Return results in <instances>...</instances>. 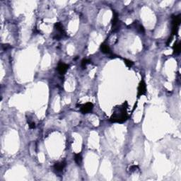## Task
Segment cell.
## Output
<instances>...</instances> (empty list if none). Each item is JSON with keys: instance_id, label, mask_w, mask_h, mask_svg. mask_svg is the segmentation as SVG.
<instances>
[{"instance_id": "cell-1", "label": "cell", "mask_w": 181, "mask_h": 181, "mask_svg": "<svg viewBox=\"0 0 181 181\" xmlns=\"http://www.w3.org/2000/svg\"><path fill=\"white\" fill-rule=\"evenodd\" d=\"M128 103L127 101L120 105H117L113 108V113L110 116V121L111 122L123 123L127 120L129 115L127 113Z\"/></svg>"}, {"instance_id": "cell-2", "label": "cell", "mask_w": 181, "mask_h": 181, "mask_svg": "<svg viewBox=\"0 0 181 181\" xmlns=\"http://www.w3.org/2000/svg\"><path fill=\"white\" fill-rule=\"evenodd\" d=\"M181 23V17L180 15L178 16H173L172 17V30H171V35L169 38L167 42V45H168L171 40L173 38L174 35H176L178 33L179 27Z\"/></svg>"}, {"instance_id": "cell-3", "label": "cell", "mask_w": 181, "mask_h": 181, "mask_svg": "<svg viewBox=\"0 0 181 181\" xmlns=\"http://www.w3.org/2000/svg\"><path fill=\"white\" fill-rule=\"evenodd\" d=\"M146 93H147V85H146L144 80L142 79L137 88V98H139L140 96L145 95Z\"/></svg>"}, {"instance_id": "cell-4", "label": "cell", "mask_w": 181, "mask_h": 181, "mask_svg": "<svg viewBox=\"0 0 181 181\" xmlns=\"http://www.w3.org/2000/svg\"><path fill=\"white\" fill-rule=\"evenodd\" d=\"M93 109V104L91 102H88V103H86L85 104H83V105H81L80 107V110H81V112L83 114H86V113H90L92 111V110Z\"/></svg>"}, {"instance_id": "cell-5", "label": "cell", "mask_w": 181, "mask_h": 181, "mask_svg": "<svg viewBox=\"0 0 181 181\" xmlns=\"http://www.w3.org/2000/svg\"><path fill=\"white\" fill-rule=\"evenodd\" d=\"M113 11V17L112 19V30L113 31L115 32L118 30V23H119V18L118 14L115 11Z\"/></svg>"}, {"instance_id": "cell-6", "label": "cell", "mask_w": 181, "mask_h": 181, "mask_svg": "<svg viewBox=\"0 0 181 181\" xmlns=\"http://www.w3.org/2000/svg\"><path fill=\"white\" fill-rule=\"evenodd\" d=\"M69 68V65L63 63L62 62H59L57 65V71H59V73L61 75H64V74L66 73L67 69Z\"/></svg>"}, {"instance_id": "cell-7", "label": "cell", "mask_w": 181, "mask_h": 181, "mask_svg": "<svg viewBox=\"0 0 181 181\" xmlns=\"http://www.w3.org/2000/svg\"><path fill=\"white\" fill-rule=\"evenodd\" d=\"M100 50H101V52H103V53H105V54H112L110 47L106 43V42H104V43H103L101 44V45H100Z\"/></svg>"}, {"instance_id": "cell-8", "label": "cell", "mask_w": 181, "mask_h": 181, "mask_svg": "<svg viewBox=\"0 0 181 181\" xmlns=\"http://www.w3.org/2000/svg\"><path fill=\"white\" fill-rule=\"evenodd\" d=\"M66 166V162L65 161H62L59 162V163H56V164L54 165V169L55 171L58 172L62 171L63 169L64 168V167Z\"/></svg>"}, {"instance_id": "cell-9", "label": "cell", "mask_w": 181, "mask_h": 181, "mask_svg": "<svg viewBox=\"0 0 181 181\" xmlns=\"http://www.w3.org/2000/svg\"><path fill=\"white\" fill-rule=\"evenodd\" d=\"M181 49V45L180 43H175L173 47V54H178L180 53Z\"/></svg>"}, {"instance_id": "cell-10", "label": "cell", "mask_w": 181, "mask_h": 181, "mask_svg": "<svg viewBox=\"0 0 181 181\" xmlns=\"http://www.w3.org/2000/svg\"><path fill=\"white\" fill-rule=\"evenodd\" d=\"M133 25H135L136 29H137L138 31H140V33H144V27H143V26H142V24L139 23L137 21H135L134 23H133Z\"/></svg>"}, {"instance_id": "cell-11", "label": "cell", "mask_w": 181, "mask_h": 181, "mask_svg": "<svg viewBox=\"0 0 181 181\" xmlns=\"http://www.w3.org/2000/svg\"><path fill=\"white\" fill-rule=\"evenodd\" d=\"M74 161L77 165H80L82 161V157L80 154H76L74 155Z\"/></svg>"}, {"instance_id": "cell-12", "label": "cell", "mask_w": 181, "mask_h": 181, "mask_svg": "<svg viewBox=\"0 0 181 181\" xmlns=\"http://www.w3.org/2000/svg\"><path fill=\"white\" fill-rule=\"evenodd\" d=\"M91 63V60L90 59H83L82 60H81V67H82V69H86V66H87V64H88Z\"/></svg>"}, {"instance_id": "cell-13", "label": "cell", "mask_w": 181, "mask_h": 181, "mask_svg": "<svg viewBox=\"0 0 181 181\" xmlns=\"http://www.w3.org/2000/svg\"><path fill=\"white\" fill-rule=\"evenodd\" d=\"M124 62H125V64H126V66L128 67H132L133 66V64H134V62L131 61V60H130V59H124Z\"/></svg>"}, {"instance_id": "cell-14", "label": "cell", "mask_w": 181, "mask_h": 181, "mask_svg": "<svg viewBox=\"0 0 181 181\" xmlns=\"http://www.w3.org/2000/svg\"><path fill=\"white\" fill-rule=\"evenodd\" d=\"M137 168H138V166H136V165H134V166H131L129 168V169H128V171L130 172V173H133V172L136 171Z\"/></svg>"}, {"instance_id": "cell-15", "label": "cell", "mask_w": 181, "mask_h": 181, "mask_svg": "<svg viewBox=\"0 0 181 181\" xmlns=\"http://www.w3.org/2000/svg\"><path fill=\"white\" fill-rule=\"evenodd\" d=\"M28 125H29V127L31 129H34L35 127V122H28Z\"/></svg>"}, {"instance_id": "cell-16", "label": "cell", "mask_w": 181, "mask_h": 181, "mask_svg": "<svg viewBox=\"0 0 181 181\" xmlns=\"http://www.w3.org/2000/svg\"><path fill=\"white\" fill-rule=\"evenodd\" d=\"M2 47H4V50H7L8 48H9L10 47L9 45H3Z\"/></svg>"}]
</instances>
